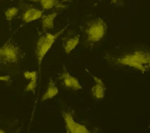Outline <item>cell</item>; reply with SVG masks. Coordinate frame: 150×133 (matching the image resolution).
<instances>
[{"label":"cell","instance_id":"cell-3","mask_svg":"<svg viewBox=\"0 0 150 133\" xmlns=\"http://www.w3.org/2000/svg\"><path fill=\"white\" fill-rule=\"evenodd\" d=\"M23 57L22 49L11 37L0 47V64H15Z\"/></svg>","mask_w":150,"mask_h":133},{"label":"cell","instance_id":"cell-9","mask_svg":"<svg viewBox=\"0 0 150 133\" xmlns=\"http://www.w3.org/2000/svg\"><path fill=\"white\" fill-rule=\"evenodd\" d=\"M30 2L38 3L44 10H50L53 9H66L67 6L64 4L61 0H26Z\"/></svg>","mask_w":150,"mask_h":133},{"label":"cell","instance_id":"cell-19","mask_svg":"<svg viewBox=\"0 0 150 133\" xmlns=\"http://www.w3.org/2000/svg\"><path fill=\"white\" fill-rule=\"evenodd\" d=\"M4 132H5V131L3 129H0V133H4Z\"/></svg>","mask_w":150,"mask_h":133},{"label":"cell","instance_id":"cell-17","mask_svg":"<svg viewBox=\"0 0 150 133\" xmlns=\"http://www.w3.org/2000/svg\"><path fill=\"white\" fill-rule=\"evenodd\" d=\"M111 2L114 5H120L121 4L123 3L122 0H111Z\"/></svg>","mask_w":150,"mask_h":133},{"label":"cell","instance_id":"cell-8","mask_svg":"<svg viewBox=\"0 0 150 133\" xmlns=\"http://www.w3.org/2000/svg\"><path fill=\"white\" fill-rule=\"evenodd\" d=\"M92 77L95 81V84L91 87V94L96 99L102 100L105 97L106 91L105 85L100 78L93 75H92Z\"/></svg>","mask_w":150,"mask_h":133},{"label":"cell","instance_id":"cell-10","mask_svg":"<svg viewBox=\"0 0 150 133\" xmlns=\"http://www.w3.org/2000/svg\"><path fill=\"white\" fill-rule=\"evenodd\" d=\"M58 14V12H53L47 15H43L42 16V27L44 31L46 32L53 29L54 20Z\"/></svg>","mask_w":150,"mask_h":133},{"label":"cell","instance_id":"cell-13","mask_svg":"<svg viewBox=\"0 0 150 133\" xmlns=\"http://www.w3.org/2000/svg\"><path fill=\"white\" fill-rule=\"evenodd\" d=\"M19 12V9L15 6H12L8 8L5 11V13H4L6 21L9 23H11L13 18H15L18 14Z\"/></svg>","mask_w":150,"mask_h":133},{"label":"cell","instance_id":"cell-16","mask_svg":"<svg viewBox=\"0 0 150 133\" xmlns=\"http://www.w3.org/2000/svg\"><path fill=\"white\" fill-rule=\"evenodd\" d=\"M11 80V76L9 75L6 76H0V81H8Z\"/></svg>","mask_w":150,"mask_h":133},{"label":"cell","instance_id":"cell-4","mask_svg":"<svg viewBox=\"0 0 150 133\" xmlns=\"http://www.w3.org/2000/svg\"><path fill=\"white\" fill-rule=\"evenodd\" d=\"M107 25L101 18L98 17L87 21L84 26L87 42L90 44L101 40L105 35Z\"/></svg>","mask_w":150,"mask_h":133},{"label":"cell","instance_id":"cell-5","mask_svg":"<svg viewBox=\"0 0 150 133\" xmlns=\"http://www.w3.org/2000/svg\"><path fill=\"white\" fill-rule=\"evenodd\" d=\"M62 115L65 123L66 131L69 133H88L87 128L83 124L76 121L71 114L68 111H63Z\"/></svg>","mask_w":150,"mask_h":133},{"label":"cell","instance_id":"cell-18","mask_svg":"<svg viewBox=\"0 0 150 133\" xmlns=\"http://www.w3.org/2000/svg\"><path fill=\"white\" fill-rule=\"evenodd\" d=\"M62 2H63V3H65V2H71L70 0H61Z\"/></svg>","mask_w":150,"mask_h":133},{"label":"cell","instance_id":"cell-6","mask_svg":"<svg viewBox=\"0 0 150 133\" xmlns=\"http://www.w3.org/2000/svg\"><path fill=\"white\" fill-rule=\"evenodd\" d=\"M43 15V11L32 5H26L21 15V19L25 23H29L40 19Z\"/></svg>","mask_w":150,"mask_h":133},{"label":"cell","instance_id":"cell-1","mask_svg":"<svg viewBox=\"0 0 150 133\" xmlns=\"http://www.w3.org/2000/svg\"><path fill=\"white\" fill-rule=\"evenodd\" d=\"M107 59L115 64L130 67L142 73L150 71V51L138 50Z\"/></svg>","mask_w":150,"mask_h":133},{"label":"cell","instance_id":"cell-15","mask_svg":"<svg viewBox=\"0 0 150 133\" xmlns=\"http://www.w3.org/2000/svg\"><path fill=\"white\" fill-rule=\"evenodd\" d=\"M36 86H37V81L30 80V82L26 86L25 91H27V92L31 91L34 94H35V91H36Z\"/></svg>","mask_w":150,"mask_h":133},{"label":"cell","instance_id":"cell-14","mask_svg":"<svg viewBox=\"0 0 150 133\" xmlns=\"http://www.w3.org/2000/svg\"><path fill=\"white\" fill-rule=\"evenodd\" d=\"M24 77L29 80L36 81L38 80V73L36 71H25L23 73Z\"/></svg>","mask_w":150,"mask_h":133},{"label":"cell","instance_id":"cell-7","mask_svg":"<svg viewBox=\"0 0 150 133\" xmlns=\"http://www.w3.org/2000/svg\"><path fill=\"white\" fill-rule=\"evenodd\" d=\"M59 79L62 80L64 87L67 88H70L74 90L83 89V87L78 79L70 74V73L65 68H64V70L61 73Z\"/></svg>","mask_w":150,"mask_h":133},{"label":"cell","instance_id":"cell-11","mask_svg":"<svg viewBox=\"0 0 150 133\" xmlns=\"http://www.w3.org/2000/svg\"><path fill=\"white\" fill-rule=\"evenodd\" d=\"M80 42V35H76L73 37L64 38L63 41V46L65 52L70 53L78 45Z\"/></svg>","mask_w":150,"mask_h":133},{"label":"cell","instance_id":"cell-12","mask_svg":"<svg viewBox=\"0 0 150 133\" xmlns=\"http://www.w3.org/2000/svg\"><path fill=\"white\" fill-rule=\"evenodd\" d=\"M59 93V90L56 86L55 82L50 79L48 84L47 90L41 98L42 101H45L47 100H50L56 97Z\"/></svg>","mask_w":150,"mask_h":133},{"label":"cell","instance_id":"cell-2","mask_svg":"<svg viewBox=\"0 0 150 133\" xmlns=\"http://www.w3.org/2000/svg\"><path fill=\"white\" fill-rule=\"evenodd\" d=\"M69 25V24H67L63 29L54 34L46 31L44 33L42 34L39 37V39L36 44L35 55L38 61L39 70L40 69V66L45 56L50 50L56 39L66 30Z\"/></svg>","mask_w":150,"mask_h":133}]
</instances>
